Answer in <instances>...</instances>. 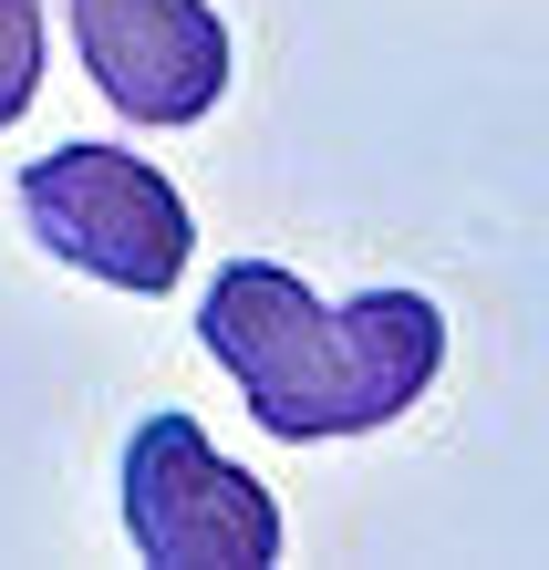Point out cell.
<instances>
[{"instance_id":"277c9868","label":"cell","mask_w":549,"mask_h":570,"mask_svg":"<svg viewBox=\"0 0 549 570\" xmlns=\"http://www.w3.org/2000/svg\"><path fill=\"white\" fill-rule=\"evenodd\" d=\"M73 52L125 125H197L228 94V21L208 0H73Z\"/></svg>"},{"instance_id":"5b68a950","label":"cell","mask_w":549,"mask_h":570,"mask_svg":"<svg viewBox=\"0 0 549 570\" xmlns=\"http://www.w3.org/2000/svg\"><path fill=\"white\" fill-rule=\"evenodd\" d=\"M31 94H42V0H0V125H21Z\"/></svg>"},{"instance_id":"6da1fadb","label":"cell","mask_w":549,"mask_h":570,"mask_svg":"<svg viewBox=\"0 0 549 570\" xmlns=\"http://www.w3.org/2000/svg\"><path fill=\"white\" fill-rule=\"evenodd\" d=\"M197 343L228 363L238 405L281 446H332V435L394 425L445 363V312L425 291H363L312 301L281 259H228L197 301Z\"/></svg>"},{"instance_id":"7a4b0ae2","label":"cell","mask_w":549,"mask_h":570,"mask_svg":"<svg viewBox=\"0 0 549 570\" xmlns=\"http://www.w3.org/2000/svg\"><path fill=\"white\" fill-rule=\"evenodd\" d=\"M21 228L42 239L62 271L105 281V291H177L197 218L187 197L125 146H52L42 166H21Z\"/></svg>"},{"instance_id":"3957f363","label":"cell","mask_w":549,"mask_h":570,"mask_svg":"<svg viewBox=\"0 0 549 570\" xmlns=\"http://www.w3.org/2000/svg\"><path fill=\"white\" fill-rule=\"evenodd\" d=\"M125 540L146 570H269L281 498L228 466L197 415H146L125 435Z\"/></svg>"}]
</instances>
